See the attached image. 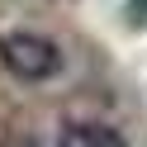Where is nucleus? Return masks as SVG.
I'll return each instance as SVG.
<instances>
[{
  "label": "nucleus",
  "mask_w": 147,
  "mask_h": 147,
  "mask_svg": "<svg viewBox=\"0 0 147 147\" xmlns=\"http://www.w3.org/2000/svg\"><path fill=\"white\" fill-rule=\"evenodd\" d=\"M0 67L10 71L14 81H29V86H38V81H52L62 71V48L52 38H43V33H0Z\"/></svg>",
  "instance_id": "f257e3e1"
},
{
  "label": "nucleus",
  "mask_w": 147,
  "mask_h": 147,
  "mask_svg": "<svg viewBox=\"0 0 147 147\" xmlns=\"http://www.w3.org/2000/svg\"><path fill=\"white\" fill-rule=\"evenodd\" d=\"M57 147H123V133L100 119H71L57 128Z\"/></svg>",
  "instance_id": "f03ea898"
},
{
  "label": "nucleus",
  "mask_w": 147,
  "mask_h": 147,
  "mask_svg": "<svg viewBox=\"0 0 147 147\" xmlns=\"http://www.w3.org/2000/svg\"><path fill=\"white\" fill-rule=\"evenodd\" d=\"M128 19L142 29V24H147V0H128Z\"/></svg>",
  "instance_id": "7ed1b4c3"
},
{
  "label": "nucleus",
  "mask_w": 147,
  "mask_h": 147,
  "mask_svg": "<svg viewBox=\"0 0 147 147\" xmlns=\"http://www.w3.org/2000/svg\"><path fill=\"white\" fill-rule=\"evenodd\" d=\"M10 147H38V142H33V138H19V142H10Z\"/></svg>",
  "instance_id": "20e7f679"
}]
</instances>
